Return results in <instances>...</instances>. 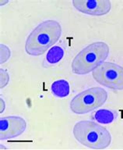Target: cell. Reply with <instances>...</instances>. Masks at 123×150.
Instances as JSON below:
<instances>
[{"instance_id": "1", "label": "cell", "mask_w": 123, "mask_h": 150, "mask_svg": "<svg viewBox=\"0 0 123 150\" xmlns=\"http://www.w3.org/2000/svg\"><path fill=\"white\" fill-rule=\"evenodd\" d=\"M62 25L55 20H46L40 23L28 35L25 51L29 56H38L53 47L62 36Z\"/></svg>"}, {"instance_id": "2", "label": "cell", "mask_w": 123, "mask_h": 150, "mask_svg": "<svg viewBox=\"0 0 123 150\" xmlns=\"http://www.w3.org/2000/svg\"><path fill=\"white\" fill-rule=\"evenodd\" d=\"M110 53L109 45L105 42H95L79 51L72 59L71 69L77 75L88 74L105 63Z\"/></svg>"}, {"instance_id": "3", "label": "cell", "mask_w": 123, "mask_h": 150, "mask_svg": "<svg viewBox=\"0 0 123 150\" xmlns=\"http://www.w3.org/2000/svg\"><path fill=\"white\" fill-rule=\"evenodd\" d=\"M75 139L84 146L93 149H105L112 143V134L107 128L92 120H81L72 128Z\"/></svg>"}, {"instance_id": "4", "label": "cell", "mask_w": 123, "mask_h": 150, "mask_svg": "<svg viewBox=\"0 0 123 150\" xmlns=\"http://www.w3.org/2000/svg\"><path fill=\"white\" fill-rule=\"evenodd\" d=\"M107 91L101 87H93L79 92L70 102V110L75 114L83 115L102 106L108 99Z\"/></svg>"}, {"instance_id": "5", "label": "cell", "mask_w": 123, "mask_h": 150, "mask_svg": "<svg viewBox=\"0 0 123 150\" xmlns=\"http://www.w3.org/2000/svg\"><path fill=\"white\" fill-rule=\"evenodd\" d=\"M93 78L98 84L113 90H123V67L105 62L92 72Z\"/></svg>"}, {"instance_id": "6", "label": "cell", "mask_w": 123, "mask_h": 150, "mask_svg": "<svg viewBox=\"0 0 123 150\" xmlns=\"http://www.w3.org/2000/svg\"><path fill=\"white\" fill-rule=\"evenodd\" d=\"M27 128V122L19 116L0 118V140H9L21 135Z\"/></svg>"}, {"instance_id": "7", "label": "cell", "mask_w": 123, "mask_h": 150, "mask_svg": "<svg viewBox=\"0 0 123 150\" xmlns=\"http://www.w3.org/2000/svg\"><path fill=\"white\" fill-rule=\"evenodd\" d=\"M72 4L77 10L90 16H104L112 9L108 0H73Z\"/></svg>"}, {"instance_id": "8", "label": "cell", "mask_w": 123, "mask_h": 150, "mask_svg": "<svg viewBox=\"0 0 123 150\" xmlns=\"http://www.w3.org/2000/svg\"><path fill=\"white\" fill-rule=\"evenodd\" d=\"M51 92L58 98H65L70 95V84L64 79L57 80L51 84Z\"/></svg>"}, {"instance_id": "9", "label": "cell", "mask_w": 123, "mask_h": 150, "mask_svg": "<svg viewBox=\"0 0 123 150\" xmlns=\"http://www.w3.org/2000/svg\"><path fill=\"white\" fill-rule=\"evenodd\" d=\"M64 54H65V52L62 47L55 45V46L51 47L48 51L45 59L49 64L53 65V64H56L62 60V59L64 57Z\"/></svg>"}, {"instance_id": "10", "label": "cell", "mask_w": 123, "mask_h": 150, "mask_svg": "<svg viewBox=\"0 0 123 150\" xmlns=\"http://www.w3.org/2000/svg\"><path fill=\"white\" fill-rule=\"evenodd\" d=\"M93 118L100 124H108L114 121L115 119V114L112 110L101 109L94 112Z\"/></svg>"}, {"instance_id": "11", "label": "cell", "mask_w": 123, "mask_h": 150, "mask_svg": "<svg viewBox=\"0 0 123 150\" xmlns=\"http://www.w3.org/2000/svg\"><path fill=\"white\" fill-rule=\"evenodd\" d=\"M11 56V50L6 45L0 44V64H3L8 61Z\"/></svg>"}, {"instance_id": "12", "label": "cell", "mask_w": 123, "mask_h": 150, "mask_svg": "<svg viewBox=\"0 0 123 150\" xmlns=\"http://www.w3.org/2000/svg\"><path fill=\"white\" fill-rule=\"evenodd\" d=\"M9 80L10 77L7 70L3 68H0V88H4L9 84Z\"/></svg>"}, {"instance_id": "13", "label": "cell", "mask_w": 123, "mask_h": 150, "mask_svg": "<svg viewBox=\"0 0 123 150\" xmlns=\"http://www.w3.org/2000/svg\"><path fill=\"white\" fill-rule=\"evenodd\" d=\"M5 108H6V103H5V101L3 100V98L1 97L0 98V113H2L4 112Z\"/></svg>"}]
</instances>
